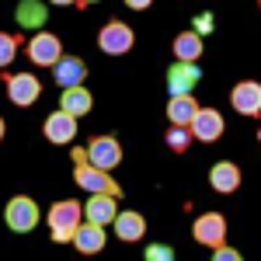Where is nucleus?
<instances>
[{
	"label": "nucleus",
	"mask_w": 261,
	"mask_h": 261,
	"mask_svg": "<svg viewBox=\"0 0 261 261\" xmlns=\"http://www.w3.org/2000/svg\"><path fill=\"white\" fill-rule=\"evenodd\" d=\"M73 181H77V188H84L87 195H94V192L122 195V185L112 178V171L94 167V164L87 161V146H77L73 150Z\"/></svg>",
	"instance_id": "obj_1"
},
{
	"label": "nucleus",
	"mask_w": 261,
	"mask_h": 261,
	"mask_svg": "<svg viewBox=\"0 0 261 261\" xmlns=\"http://www.w3.org/2000/svg\"><path fill=\"white\" fill-rule=\"evenodd\" d=\"M45 223H49V233H53V241H56V244H70V241H73V233H77V226L84 223V205L77 199L53 202L49 213H45Z\"/></svg>",
	"instance_id": "obj_2"
},
{
	"label": "nucleus",
	"mask_w": 261,
	"mask_h": 261,
	"mask_svg": "<svg viewBox=\"0 0 261 261\" xmlns=\"http://www.w3.org/2000/svg\"><path fill=\"white\" fill-rule=\"evenodd\" d=\"M39 202L32 195H11L4 205V223L14 230V233H32L39 226Z\"/></svg>",
	"instance_id": "obj_3"
},
{
	"label": "nucleus",
	"mask_w": 261,
	"mask_h": 261,
	"mask_svg": "<svg viewBox=\"0 0 261 261\" xmlns=\"http://www.w3.org/2000/svg\"><path fill=\"white\" fill-rule=\"evenodd\" d=\"M136 45V32L125 24V21H105L98 32V49L105 56H125L129 49Z\"/></svg>",
	"instance_id": "obj_4"
},
{
	"label": "nucleus",
	"mask_w": 261,
	"mask_h": 261,
	"mask_svg": "<svg viewBox=\"0 0 261 261\" xmlns=\"http://www.w3.org/2000/svg\"><path fill=\"white\" fill-rule=\"evenodd\" d=\"M24 53H28V60L35 66H56L63 56V42H60V35L39 28V32H32V39L24 42Z\"/></svg>",
	"instance_id": "obj_5"
},
{
	"label": "nucleus",
	"mask_w": 261,
	"mask_h": 261,
	"mask_svg": "<svg viewBox=\"0 0 261 261\" xmlns=\"http://www.w3.org/2000/svg\"><path fill=\"white\" fill-rule=\"evenodd\" d=\"M4 84H7V101L18 108H28L42 98V84L35 73H4Z\"/></svg>",
	"instance_id": "obj_6"
},
{
	"label": "nucleus",
	"mask_w": 261,
	"mask_h": 261,
	"mask_svg": "<svg viewBox=\"0 0 261 261\" xmlns=\"http://www.w3.org/2000/svg\"><path fill=\"white\" fill-rule=\"evenodd\" d=\"M192 237H195V244L209 247V251L226 244V216L223 213H202L199 220L192 223Z\"/></svg>",
	"instance_id": "obj_7"
},
{
	"label": "nucleus",
	"mask_w": 261,
	"mask_h": 261,
	"mask_svg": "<svg viewBox=\"0 0 261 261\" xmlns=\"http://www.w3.org/2000/svg\"><path fill=\"white\" fill-rule=\"evenodd\" d=\"M77 115H70L66 108H56L49 119H45V125H42V133H45V140L53 143V146H66V143L77 140Z\"/></svg>",
	"instance_id": "obj_8"
},
{
	"label": "nucleus",
	"mask_w": 261,
	"mask_h": 261,
	"mask_svg": "<svg viewBox=\"0 0 261 261\" xmlns=\"http://www.w3.org/2000/svg\"><path fill=\"white\" fill-rule=\"evenodd\" d=\"M230 105H233V112L244 115V119H258V115H261V84L258 81L233 84V91H230Z\"/></svg>",
	"instance_id": "obj_9"
},
{
	"label": "nucleus",
	"mask_w": 261,
	"mask_h": 261,
	"mask_svg": "<svg viewBox=\"0 0 261 261\" xmlns=\"http://www.w3.org/2000/svg\"><path fill=\"white\" fill-rule=\"evenodd\" d=\"M87 161L94 167H105V171H115L122 164V143L115 136H94L87 143Z\"/></svg>",
	"instance_id": "obj_10"
},
{
	"label": "nucleus",
	"mask_w": 261,
	"mask_h": 261,
	"mask_svg": "<svg viewBox=\"0 0 261 261\" xmlns=\"http://www.w3.org/2000/svg\"><path fill=\"white\" fill-rule=\"evenodd\" d=\"M188 129H192V136L199 143H216L223 136V129H226V122H223V112H216V108H199Z\"/></svg>",
	"instance_id": "obj_11"
},
{
	"label": "nucleus",
	"mask_w": 261,
	"mask_h": 261,
	"mask_svg": "<svg viewBox=\"0 0 261 261\" xmlns=\"http://www.w3.org/2000/svg\"><path fill=\"white\" fill-rule=\"evenodd\" d=\"M202 81L199 63L174 60V66L167 70V94H192V87Z\"/></svg>",
	"instance_id": "obj_12"
},
{
	"label": "nucleus",
	"mask_w": 261,
	"mask_h": 261,
	"mask_svg": "<svg viewBox=\"0 0 261 261\" xmlns=\"http://www.w3.org/2000/svg\"><path fill=\"white\" fill-rule=\"evenodd\" d=\"M115 216H119V195L94 192L91 199L84 202V220H94V223H101V226H112Z\"/></svg>",
	"instance_id": "obj_13"
},
{
	"label": "nucleus",
	"mask_w": 261,
	"mask_h": 261,
	"mask_svg": "<svg viewBox=\"0 0 261 261\" xmlns=\"http://www.w3.org/2000/svg\"><path fill=\"white\" fill-rule=\"evenodd\" d=\"M73 247L81 251V254H101L105 251V244H108V233H105V226L94 220H84L77 226V233H73Z\"/></svg>",
	"instance_id": "obj_14"
},
{
	"label": "nucleus",
	"mask_w": 261,
	"mask_h": 261,
	"mask_svg": "<svg viewBox=\"0 0 261 261\" xmlns=\"http://www.w3.org/2000/svg\"><path fill=\"white\" fill-rule=\"evenodd\" d=\"M112 230L122 244H136L146 237V220L143 213H133V209H119V216L112 220Z\"/></svg>",
	"instance_id": "obj_15"
},
{
	"label": "nucleus",
	"mask_w": 261,
	"mask_h": 261,
	"mask_svg": "<svg viewBox=\"0 0 261 261\" xmlns=\"http://www.w3.org/2000/svg\"><path fill=\"white\" fill-rule=\"evenodd\" d=\"M53 81L56 87H77L87 81V63L81 56H60V63L53 66Z\"/></svg>",
	"instance_id": "obj_16"
},
{
	"label": "nucleus",
	"mask_w": 261,
	"mask_h": 261,
	"mask_svg": "<svg viewBox=\"0 0 261 261\" xmlns=\"http://www.w3.org/2000/svg\"><path fill=\"white\" fill-rule=\"evenodd\" d=\"M241 181H244V174L233 161H220V164H213V171H209V185H213L220 195H233V192L241 188Z\"/></svg>",
	"instance_id": "obj_17"
},
{
	"label": "nucleus",
	"mask_w": 261,
	"mask_h": 261,
	"mask_svg": "<svg viewBox=\"0 0 261 261\" xmlns=\"http://www.w3.org/2000/svg\"><path fill=\"white\" fill-rule=\"evenodd\" d=\"M171 53H174V60H185V63H199L202 53H205V39H202L195 28H188V32H178L174 42H171Z\"/></svg>",
	"instance_id": "obj_18"
},
{
	"label": "nucleus",
	"mask_w": 261,
	"mask_h": 261,
	"mask_svg": "<svg viewBox=\"0 0 261 261\" xmlns=\"http://www.w3.org/2000/svg\"><path fill=\"white\" fill-rule=\"evenodd\" d=\"M202 105L192 94H171L167 101V108H164V115H167V125H192L195 119V112H199Z\"/></svg>",
	"instance_id": "obj_19"
},
{
	"label": "nucleus",
	"mask_w": 261,
	"mask_h": 261,
	"mask_svg": "<svg viewBox=\"0 0 261 261\" xmlns=\"http://www.w3.org/2000/svg\"><path fill=\"white\" fill-rule=\"evenodd\" d=\"M60 108H66L70 115H87L91 108H94V94L84 87V84H77V87H60Z\"/></svg>",
	"instance_id": "obj_20"
},
{
	"label": "nucleus",
	"mask_w": 261,
	"mask_h": 261,
	"mask_svg": "<svg viewBox=\"0 0 261 261\" xmlns=\"http://www.w3.org/2000/svg\"><path fill=\"white\" fill-rule=\"evenodd\" d=\"M14 18H18L21 28L39 32V28H45V21H49V7H45L42 0H21L18 11H14Z\"/></svg>",
	"instance_id": "obj_21"
},
{
	"label": "nucleus",
	"mask_w": 261,
	"mask_h": 261,
	"mask_svg": "<svg viewBox=\"0 0 261 261\" xmlns=\"http://www.w3.org/2000/svg\"><path fill=\"white\" fill-rule=\"evenodd\" d=\"M192 140H195V136H192L188 125H171V129L164 133V146H167L171 153H185V150L192 146Z\"/></svg>",
	"instance_id": "obj_22"
},
{
	"label": "nucleus",
	"mask_w": 261,
	"mask_h": 261,
	"mask_svg": "<svg viewBox=\"0 0 261 261\" xmlns=\"http://www.w3.org/2000/svg\"><path fill=\"white\" fill-rule=\"evenodd\" d=\"M18 45H21L18 35H11V32H0V70H7V66L14 63V56H18Z\"/></svg>",
	"instance_id": "obj_23"
},
{
	"label": "nucleus",
	"mask_w": 261,
	"mask_h": 261,
	"mask_svg": "<svg viewBox=\"0 0 261 261\" xmlns=\"http://www.w3.org/2000/svg\"><path fill=\"white\" fill-rule=\"evenodd\" d=\"M146 261H174V251L167 244H150L146 247Z\"/></svg>",
	"instance_id": "obj_24"
},
{
	"label": "nucleus",
	"mask_w": 261,
	"mask_h": 261,
	"mask_svg": "<svg viewBox=\"0 0 261 261\" xmlns=\"http://www.w3.org/2000/svg\"><path fill=\"white\" fill-rule=\"evenodd\" d=\"M213 258L216 261H241V251L230 247V244H220V247H213Z\"/></svg>",
	"instance_id": "obj_25"
},
{
	"label": "nucleus",
	"mask_w": 261,
	"mask_h": 261,
	"mask_svg": "<svg viewBox=\"0 0 261 261\" xmlns=\"http://www.w3.org/2000/svg\"><path fill=\"white\" fill-rule=\"evenodd\" d=\"M192 28H195V32H199V35H209V32H213V14H199V18H195V24H192Z\"/></svg>",
	"instance_id": "obj_26"
},
{
	"label": "nucleus",
	"mask_w": 261,
	"mask_h": 261,
	"mask_svg": "<svg viewBox=\"0 0 261 261\" xmlns=\"http://www.w3.org/2000/svg\"><path fill=\"white\" fill-rule=\"evenodd\" d=\"M153 0H125V7H133V11H146Z\"/></svg>",
	"instance_id": "obj_27"
},
{
	"label": "nucleus",
	"mask_w": 261,
	"mask_h": 261,
	"mask_svg": "<svg viewBox=\"0 0 261 261\" xmlns=\"http://www.w3.org/2000/svg\"><path fill=\"white\" fill-rule=\"evenodd\" d=\"M45 4H56V7H77V0H45Z\"/></svg>",
	"instance_id": "obj_28"
},
{
	"label": "nucleus",
	"mask_w": 261,
	"mask_h": 261,
	"mask_svg": "<svg viewBox=\"0 0 261 261\" xmlns=\"http://www.w3.org/2000/svg\"><path fill=\"white\" fill-rule=\"evenodd\" d=\"M94 4H101V0H77V7H81V11H84V7H94Z\"/></svg>",
	"instance_id": "obj_29"
},
{
	"label": "nucleus",
	"mask_w": 261,
	"mask_h": 261,
	"mask_svg": "<svg viewBox=\"0 0 261 261\" xmlns=\"http://www.w3.org/2000/svg\"><path fill=\"white\" fill-rule=\"evenodd\" d=\"M4 133H7V125H4V115H0V143H4Z\"/></svg>",
	"instance_id": "obj_30"
},
{
	"label": "nucleus",
	"mask_w": 261,
	"mask_h": 261,
	"mask_svg": "<svg viewBox=\"0 0 261 261\" xmlns=\"http://www.w3.org/2000/svg\"><path fill=\"white\" fill-rule=\"evenodd\" d=\"M258 140H261V133H258Z\"/></svg>",
	"instance_id": "obj_31"
},
{
	"label": "nucleus",
	"mask_w": 261,
	"mask_h": 261,
	"mask_svg": "<svg viewBox=\"0 0 261 261\" xmlns=\"http://www.w3.org/2000/svg\"><path fill=\"white\" fill-rule=\"evenodd\" d=\"M258 7H261V0H258Z\"/></svg>",
	"instance_id": "obj_32"
}]
</instances>
